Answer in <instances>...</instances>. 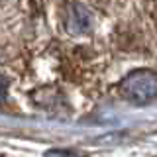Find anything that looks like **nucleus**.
Masks as SVG:
<instances>
[{"mask_svg":"<svg viewBox=\"0 0 157 157\" xmlns=\"http://www.w3.org/2000/svg\"><path fill=\"white\" fill-rule=\"evenodd\" d=\"M6 94H8V81H6V77L0 75V102L6 98Z\"/></svg>","mask_w":157,"mask_h":157,"instance_id":"3","label":"nucleus"},{"mask_svg":"<svg viewBox=\"0 0 157 157\" xmlns=\"http://www.w3.org/2000/svg\"><path fill=\"white\" fill-rule=\"evenodd\" d=\"M94 16L81 2H69L65 8V29L71 36H86L92 32Z\"/></svg>","mask_w":157,"mask_h":157,"instance_id":"2","label":"nucleus"},{"mask_svg":"<svg viewBox=\"0 0 157 157\" xmlns=\"http://www.w3.org/2000/svg\"><path fill=\"white\" fill-rule=\"evenodd\" d=\"M120 92L130 102L147 104L157 100V73L149 69H137L130 73L120 85Z\"/></svg>","mask_w":157,"mask_h":157,"instance_id":"1","label":"nucleus"}]
</instances>
